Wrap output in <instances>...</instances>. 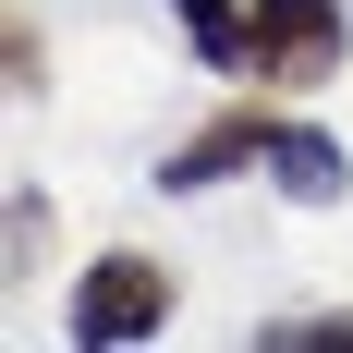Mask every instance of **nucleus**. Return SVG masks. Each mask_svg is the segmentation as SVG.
<instances>
[{
	"label": "nucleus",
	"mask_w": 353,
	"mask_h": 353,
	"mask_svg": "<svg viewBox=\"0 0 353 353\" xmlns=\"http://www.w3.org/2000/svg\"><path fill=\"white\" fill-rule=\"evenodd\" d=\"M353 61V0H244V85L317 98Z\"/></svg>",
	"instance_id": "1"
},
{
	"label": "nucleus",
	"mask_w": 353,
	"mask_h": 353,
	"mask_svg": "<svg viewBox=\"0 0 353 353\" xmlns=\"http://www.w3.org/2000/svg\"><path fill=\"white\" fill-rule=\"evenodd\" d=\"M281 122H292V98H268V85H232V98L195 122V134H171L159 146V195H219V183H244V171H268V146H281Z\"/></svg>",
	"instance_id": "2"
},
{
	"label": "nucleus",
	"mask_w": 353,
	"mask_h": 353,
	"mask_svg": "<svg viewBox=\"0 0 353 353\" xmlns=\"http://www.w3.org/2000/svg\"><path fill=\"white\" fill-rule=\"evenodd\" d=\"M171 268L146 244H110V256H85V281H73V305H61V329H73V353H134V341H159L171 329Z\"/></svg>",
	"instance_id": "3"
},
{
	"label": "nucleus",
	"mask_w": 353,
	"mask_h": 353,
	"mask_svg": "<svg viewBox=\"0 0 353 353\" xmlns=\"http://www.w3.org/2000/svg\"><path fill=\"white\" fill-rule=\"evenodd\" d=\"M268 183H281L292 208H341V195H353V146L329 134V122H305V110H292L281 146H268Z\"/></svg>",
	"instance_id": "4"
},
{
	"label": "nucleus",
	"mask_w": 353,
	"mask_h": 353,
	"mask_svg": "<svg viewBox=\"0 0 353 353\" xmlns=\"http://www.w3.org/2000/svg\"><path fill=\"white\" fill-rule=\"evenodd\" d=\"M171 25H183V49H195L208 73L244 85V0H171Z\"/></svg>",
	"instance_id": "5"
},
{
	"label": "nucleus",
	"mask_w": 353,
	"mask_h": 353,
	"mask_svg": "<svg viewBox=\"0 0 353 353\" xmlns=\"http://www.w3.org/2000/svg\"><path fill=\"white\" fill-rule=\"evenodd\" d=\"M256 353H353V305H317V317H256Z\"/></svg>",
	"instance_id": "6"
},
{
	"label": "nucleus",
	"mask_w": 353,
	"mask_h": 353,
	"mask_svg": "<svg viewBox=\"0 0 353 353\" xmlns=\"http://www.w3.org/2000/svg\"><path fill=\"white\" fill-rule=\"evenodd\" d=\"M0 85H12V110H25L37 85H49V49H37V12H25V0L0 12Z\"/></svg>",
	"instance_id": "7"
},
{
	"label": "nucleus",
	"mask_w": 353,
	"mask_h": 353,
	"mask_svg": "<svg viewBox=\"0 0 353 353\" xmlns=\"http://www.w3.org/2000/svg\"><path fill=\"white\" fill-rule=\"evenodd\" d=\"M37 268H49V195H37V183H12V292H25Z\"/></svg>",
	"instance_id": "8"
}]
</instances>
